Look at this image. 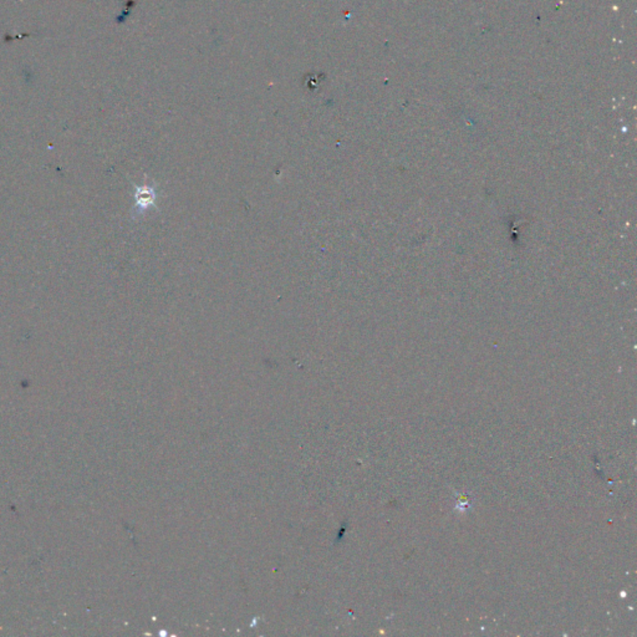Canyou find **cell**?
I'll return each instance as SVG.
<instances>
[{
  "instance_id": "6da1fadb",
  "label": "cell",
  "mask_w": 637,
  "mask_h": 637,
  "mask_svg": "<svg viewBox=\"0 0 637 637\" xmlns=\"http://www.w3.org/2000/svg\"><path fill=\"white\" fill-rule=\"evenodd\" d=\"M136 198H137V207L144 210V208H146L147 206L151 204L154 194H152V192H148L147 188H138Z\"/></svg>"
}]
</instances>
